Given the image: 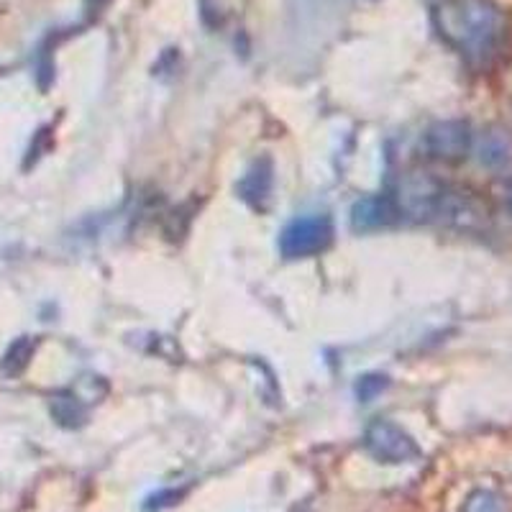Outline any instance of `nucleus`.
<instances>
[{
	"instance_id": "5",
	"label": "nucleus",
	"mask_w": 512,
	"mask_h": 512,
	"mask_svg": "<svg viewBox=\"0 0 512 512\" xmlns=\"http://www.w3.org/2000/svg\"><path fill=\"white\" fill-rule=\"evenodd\" d=\"M433 221H441L446 226L459 228V231H482L489 223V208L477 192L448 190L446 187Z\"/></svg>"
},
{
	"instance_id": "12",
	"label": "nucleus",
	"mask_w": 512,
	"mask_h": 512,
	"mask_svg": "<svg viewBox=\"0 0 512 512\" xmlns=\"http://www.w3.org/2000/svg\"><path fill=\"white\" fill-rule=\"evenodd\" d=\"M507 500L495 492V489H474L472 495L466 497L461 512H507Z\"/></svg>"
},
{
	"instance_id": "2",
	"label": "nucleus",
	"mask_w": 512,
	"mask_h": 512,
	"mask_svg": "<svg viewBox=\"0 0 512 512\" xmlns=\"http://www.w3.org/2000/svg\"><path fill=\"white\" fill-rule=\"evenodd\" d=\"M446 187L431 177L428 172H410L397 182V190L392 192L400 218L410 221H433L436 218L438 203Z\"/></svg>"
},
{
	"instance_id": "9",
	"label": "nucleus",
	"mask_w": 512,
	"mask_h": 512,
	"mask_svg": "<svg viewBox=\"0 0 512 512\" xmlns=\"http://www.w3.org/2000/svg\"><path fill=\"white\" fill-rule=\"evenodd\" d=\"M479 162L487 169H505L512 164V134L505 128H489L479 139Z\"/></svg>"
},
{
	"instance_id": "13",
	"label": "nucleus",
	"mask_w": 512,
	"mask_h": 512,
	"mask_svg": "<svg viewBox=\"0 0 512 512\" xmlns=\"http://www.w3.org/2000/svg\"><path fill=\"white\" fill-rule=\"evenodd\" d=\"M387 387H390V379L384 377V374H364V377H359V382H356V397H359L361 402H372L377 400Z\"/></svg>"
},
{
	"instance_id": "8",
	"label": "nucleus",
	"mask_w": 512,
	"mask_h": 512,
	"mask_svg": "<svg viewBox=\"0 0 512 512\" xmlns=\"http://www.w3.org/2000/svg\"><path fill=\"white\" fill-rule=\"evenodd\" d=\"M239 195L244 203H249L251 208L264 210L269 200V192H272V162L269 159H259V162L251 164V169L244 175V180L239 182Z\"/></svg>"
},
{
	"instance_id": "11",
	"label": "nucleus",
	"mask_w": 512,
	"mask_h": 512,
	"mask_svg": "<svg viewBox=\"0 0 512 512\" xmlns=\"http://www.w3.org/2000/svg\"><path fill=\"white\" fill-rule=\"evenodd\" d=\"M34 354H36V338H31V336L16 338V341L8 346L0 369H3V374H6V377H18V374L26 372V367L31 364Z\"/></svg>"
},
{
	"instance_id": "3",
	"label": "nucleus",
	"mask_w": 512,
	"mask_h": 512,
	"mask_svg": "<svg viewBox=\"0 0 512 512\" xmlns=\"http://www.w3.org/2000/svg\"><path fill=\"white\" fill-rule=\"evenodd\" d=\"M333 244V223L328 216L295 218L280 233V251L285 259H310Z\"/></svg>"
},
{
	"instance_id": "6",
	"label": "nucleus",
	"mask_w": 512,
	"mask_h": 512,
	"mask_svg": "<svg viewBox=\"0 0 512 512\" xmlns=\"http://www.w3.org/2000/svg\"><path fill=\"white\" fill-rule=\"evenodd\" d=\"M428 157L443 164H459L472 152V128L466 121H438L425 131Z\"/></svg>"
},
{
	"instance_id": "15",
	"label": "nucleus",
	"mask_w": 512,
	"mask_h": 512,
	"mask_svg": "<svg viewBox=\"0 0 512 512\" xmlns=\"http://www.w3.org/2000/svg\"><path fill=\"white\" fill-rule=\"evenodd\" d=\"M505 200H507V210H510V213H512V185L507 187V195H505Z\"/></svg>"
},
{
	"instance_id": "4",
	"label": "nucleus",
	"mask_w": 512,
	"mask_h": 512,
	"mask_svg": "<svg viewBox=\"0 0 512 512\" xmlns=\"http://www.w3.org/2000/svg\"><path fill=\"white\" fill-rule=\"evenodd\" d=\"M364 448L382 464H408L420 456L415 438L390 420H374L369 425L364 433Z\"/></svg>"
},
{
	"instance_id": "10",
	"label": "nucleus",
	"mask_w": 512,
	"mask_h": 512,
	"mask_svg": "<svg viewBox=\"0 0 512 512\" xmlns=\"http://www.w3.org/2000/svg\"><path fill=\"white\" fill-rule=\"evenodd\" d=\"M49 408H52V418L62 428H80L88 420V405L77 392H57Z\"/></svg>"
},
{
	"instance_id": "7",
	"label": "nucleus",
	"mask_w": 512,
	"mask_h": 512,
	"mask_svg": "<svg viewBox=\"0 0 512 512\" xmlns=\"http://www.w3.org/2000/svg\"><path fill=\"white\" fill-rule=\"evenodd\" d=\"M397 221H400V210L392 195H369V198L356 200L351 208V226L361 233L390 228Z\"/></svg>"
},
{
	"instance_id": "1",
	"label": "nucleus",
	"mask_w": 512,
	"mask_h": 512,
	"mask_svg": "<svg viewBox=\"0 0 512 512\" xmlns=\"http://www.w3.org/2000/svg\"><path fill=\"white\" fill-rule=\"evenodd\" d=\"M433 24L472 67H489L510 34L505 11L492 0H443L433 8Z\"/></svg>"
},
{
	"instance_id": "14",
	"label": "nucleus",
	"mask_w": 512,
	"mask_h": 512,
	"mask_svg": "<svg viewBox=\"0 0 512 512\" xmlns=\"http://www.w3.org/2000/svg\"><path fill=\"white\" fill-rule=\"evenodd\" d=\"M108 3H111V0H85V6H88L90 13H100Z\"/></svg>"
}]
</instances>
